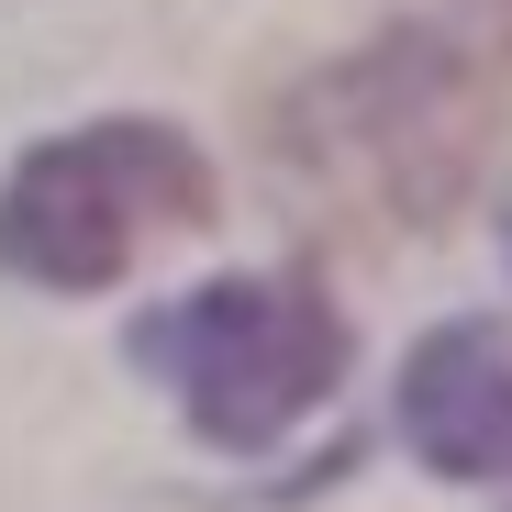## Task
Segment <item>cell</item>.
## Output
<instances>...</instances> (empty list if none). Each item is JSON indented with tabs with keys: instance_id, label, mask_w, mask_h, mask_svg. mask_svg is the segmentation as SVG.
I'll use <instances>...</instances> for the list:
<instances>
[{
	"instance_id": "3957f363",
	"label": "cell",
	"mask_w": 512,
	"mask_h": 512,
	"mask_svg": "<svg viewBox=\"0 0 512 512\" xmlns=\"http://www.w3.org/2000/svg\"><path fill=\"white\" fill-rule=\"evenodd\" d=\"M134 368H156L179 390V412L223 457H256L334 390L346 323H334L323 290H301V279H212L179 312L134 323Z\"/></svg>"
},
{
	"instance_id": "7a4b0ae2",
	"label": "cell",
	"mask_w": 512,
	"mask_h": 512,
	"mask_svg": "<svg viewBox=\"0 0 512 512\" xmlns=\"http://www.w3.org/2000/svg\"><path fill=\"white\" fill-rule=\"evenodd\" d=\"M212 223V167L167 123H90L56 134L0 190V268L45 290H112L134 256Z\"/></svg>"
},
{
	"instance_id": "6da1fadb",
	"label": "cell",
	"mask_w": 512,
	"mask_h": 512,
	"mask_svg": "<svg viewBox=\"0 0 512 512\" xmlns=\"http://www.w3.org/2000/svg\"><path fill=\"white\" fill-rule=\"evenodd\" d=\"M501 90H512V0H468V12H435V23L390 34L346 78H323L290 134L323 167H346L379 212L446 223L479 179V156H490Z\"/></svg>"
},
{
	"instance_id": "277c9868",
	"label": "cell",
	"mask_w": 512,
	"mask_h": 512,
	"mask_svg": "<svg viewBox=\"0 0 512 512\" xmlns=\"http://www.w3.org/2000/svg\"><path fill=\"white\" fill-rule=\"evenodd\" d=\"M401 435L446 479H512V346L490 323L423 334L401 368Z\"/></svg>"
}]
</instances>
